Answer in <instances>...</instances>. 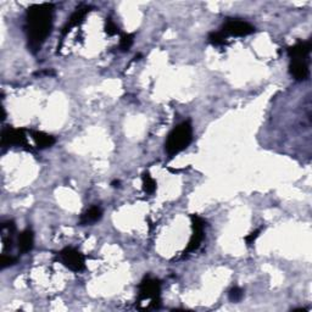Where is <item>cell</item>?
Returning <instances> with one entry per match:
<instances>
[{
	"label": "cell",
	"instance_id": "obj_20",
	"mask_svg": "<svg viewBox=\"0 0 312 312\" xmlns=\"http://www.w3.org/2000/svg\"><path fill=\"white\" fill-rule=\"evenodd\" d=\"M260 233H261V229H258V230H255V232L250 233L247 237H245V241L247 245H252V244H254V241L258 239L259 235H260Z\"/></svg>",
	"mask_w": 312,
	"mask_h": 312
},
{
	"label": "cell",
	"instance_id": "obj_21",
	"mask_svg": "<svg viewBox=\"0 0 312 312\" xmlns=\"http://www.w3.org/2000/svg\"><path fill=\"white\" fill-rule=\"evenodd\" d=\"M119 184H121V182H119V180H113V182L111 183V185L113 186V188H118Z\"/></svg>",
	"mask_w": 312,
	"mask_h": 312
},
{
	"label": "cell",
	"instance_id": "obj_7",
	"mask_svg": "<svg viewBox=\"0 0 312 312\" xmlns=\"http://www.w3.org/2000/svg\"><path fill=\"white\" fill-rule=\"evenodd\" d=\"M3 147H11V145H27L25 130L20 128H4L2 133Z\"/></svg>",
	"mask_w": 312,
	"mask_h": 312
},
{
	"label": "cell",
	"instance_id": "obj_8",
	"mask_svg": "<svg viewBox=\"0 0 312 312\" xmlns=\"http://www.w3.org/2000/svg\"><path fill=\"white\" fill-rule=\"evenodd\" d=\"M289 72L294 77V80L299 81V82L307 80L308 75H310L308 65L305 59H291L289 65Z\"/></svg>",
	"mask_w": 312,
	"mask_h": 312
},
{
	"label": "cell",
	"instance_id": "obj_10",
	"mask_svg": "<svg viewBox=\"0 0 312 312\" xmlns=\"http://www.w3.org/2000/svg\"><path fill=\"white\" fill-rule=\"evenodd\" d=\"M89 9H90L89 7H80L74 14H72L71 17L69 19V21H67L66 26L64 27V31H63L64 36H65L67 32L71 30L72 27H76V26L80 25V23L83 21L84 17H86L87 14L89 13Z\"/></svg>",
	"mask_w": 312,
	"mask_h": 312
},
{
	"label": "cell",
	"instance_id": "obj_4",
	"mask_svg": "<svg viewBox=\"0 0 312 312\" xmlns=\"http://www.w3.org/2000/svg\"><path fill=\"white\" fill-rule=\"evenodd\" d=\"M60 259L63 264L74 272H81L86 267L84 255L75 247H65V249L61 250Z\"/></svg>",
	"mask_w": 312,
	"mask_h": 312
},
{
	"label": "cell",
	"instance_id": "obj_3",
	"mask_svg": "<svg viewBox=\"0 0 312 312\" xmlns=\"http://www.w3.org/2000/svg\"><path fill=\"white\" fill-rule=\"evenodd\" d=\"M160 291H161V284L155 278L145 277L139 285V296L138 302L142 304L145 300H150L149 306L150 307H159L161 299H160Z\"/></svg>",
	"mask_w": 312,
	"mask_h": 312
},
{
	"label": "cell",
	"instance_id": "obj_19",
	"mask_svg": "<svg viewBox=\"0 0 312 312\" xmlns=\"http://www.w3.org/2000/svg\"><path fill=\"white\" fill-rule=\"evenodd\" d=\"M17 262V259L14 258V256H9V255H2V259H0V267L2 268H7L10 266H14Z\"/></svg>",
	"mask_w": 312,
	"mask_h": 312
},
{
	"label": "cell",
	"instance_id": "obj_11",
	"mask_svg": "<svg viewBox=\"0 0 312 312\" xmlns=\"http://www.w3.org/2000/svg\"><path fill=\"white\" fill-rule=\"evenodd\" d=\"M31 136L33 138L34 143H36L37 148L39 149H45L50 148L55 144V138L50 134L40 132V131H31Z\"/></svg>",
	"mask_w": 312,
	"mask_h": 312
},
{
	"label": "cell",
	"instance_id": "obj_9",
	"mask_svg": "<svg viewBox=\"0 0 312 312\" xmlns=\"http://www.w3.org/2000/svg\"><path fill=\"white\" fill-rule=\"evenodd\" d=\"M312 48L311 40L306 42H297L295 45L288 48V55L290 59H306L310 54Z\"/></svg>",
	"mask_w": 312,
	"mask_h": 312
},
{
	"label": "cell",
	"instance_id": "obj_12",
	"mask_svg": "<svg viewBox=\"0 0 312 312\" xmlns=\"http://www.w3.org/2000/svg\"><path fill=\"white\" fill-rule=\"evenodd\" d=\"M34 244V233L33 230L27 228L20 234L19 237V249L22 254L31 252Z\"/></svg>",
	"mask_w": 312,
	"mask_h": 312
},
{
	"label": "cell",
	"instance_id": "obj_2",
	"mask_svg": "<svg viewBox=\"0 0 312 312\" xmlns=\"http://www.w3.org/2000/svg\"><path fill=\"white\" fill-rule=\"evenodd\" d=\"M193 139V127L189 121L182 122L168 134L167 141L165 143V150L170 156L177 154L188 148Z\"/></svg>",
	"mask_w": 312,
	"mask_h": 312
},
{
	"label": "cell",
	"instance_id": "obj_18",
	"mask_svg": "<svg viewBox=\"0 0 312 312\" xmlns=\"http://www.w3.org/2000/svg\"><path fill=\"white\" fill-rule=\"evenodd\" d=\"M105 32H106L109 36H115V34L119 33V30L111 19H106V22H105Z\"/></svg>",
	"mask_w": 312,
	"mask_h": 312
},
{
	"label": "cell",
	"instance_id": "obj_6",
	"mask_svg": "<svg viewBox=\"0 0 312 312\" xmlns=\"http://www.w3.org/2000/svg\"><path fill=\"white\" fill-rule=\"evenodd\" d=\"M192 228H193V234H192L191 240H189L188 246H186L184 254L193 253L199 249L201 241L204 239V228H205V221L198 215H192Z\"/></svg>",
	"mask_w": 312,
	"mask_h": 312
},
{
	"label": "cell",
	"instance_id": "obj_5",
	"mask_svg": "<svg viewBox=\"0 0 312 312\" xmlns=\"http://www.w3.org/2000/svg\"><path fill=\"white\" fill-rule=\"evenodd\" d=\"M222 33L224 36H235V37H244L249 36L255 32V27L250 25L249 22L243 21L239 19H229L224 22L222 26Z\"/></svg>",
	"mask_w": 312,
	"mask_h": 312
},
{
	"label": "cell",
	"instance_id": "obj_16",
	"mask_svg": "<svg viewBox=\"0 0 312 312\" xmlns=\"http://www.w3.org/2000/svg\"><path fill=\"white\" fill-rule=\"evenodd\" d=\"M209 42L212 45H223L226 44V36L222 32H212L209 34Z\"/></svg>",
	"mask_w": 312,
	"mask_h": 312
},
{
	"label": "cell",
	"instance_id": "obj_15",
	"mask_svg": "<svg viewBox=\"0 0 312 312\" xmlns=\"http://www.w3.org/2000/svg\"><path fill=\"white\" fill-rule=\"evenodd\" d=\"M134 36L131 33H123L121 36V40H119V49L121 51H128L131 46L133 45Z\"/></svg>",
	"mask_w": 312,
	"mask_h": 312
},
{
	"label": "cell",
	"instance_id": "obj_17",
	"mask_svg": "<svg viewBox=\"0 0 312 312\" xmlns=\"http://www.w3.org/2000/svg\"><path fill=\"white\" fill-rule=\"evenodd\" d=\"M243 296H244V291H243V289H241V288H239V287L232 288V289H230L229 293H228V297L232 302L240 301V300L243 299Z\"/></svg>",
	"mask_w": 312,
	"mask_h": 312
},
{
	"label": "cell",
	"instance_id": "obj_1",
	"mask_svg": "<svg viewBox=\"0 0 312 312\" xmlns=\"http://www.w3.org/2000/svg\"><path fill=\"white\" fill-rule=\"evenodd\" d=\"M52 13L54 5L34 4L26 13V33H27L28 48L32 52H37L50 34L52 27Z\"/></svg>",
	"mask_w": 312,
	"mask_h": 312
},
{
	"label": "cell",
	"instance_id": "obj_14",
	"mask_svg": "<svg viewBox=\"0 0 312 312\" xmlns=\"http://www.w3.org/2000/svg\"><path fill=\"white\" fill-rule=\"evenodd\" d=\"M143 191L147 194H153L156 191V182L153 177L150 176L149 172H144L143 173Z\"/></svg>",
	"mask_w": 312,
	"mask_h": 312
},
{
	"label": "cell",
	"instance_id": "obj_13",
	"mask_svg": "<svg viewBox=\"0 0 312 312\" xmlns=\"http://www.w3.org/2000/svg\"><path fill=\"white\" fill-rule=\"evenodd\" d=\"M103 216V211L99 206H92L89 210H87L84 214L81 216L80 224L81 226H88V224L95 223L99 221Z\"/></svg>",
	"mask_w": 312,
	"mask_h": 312
}]
</instances>
